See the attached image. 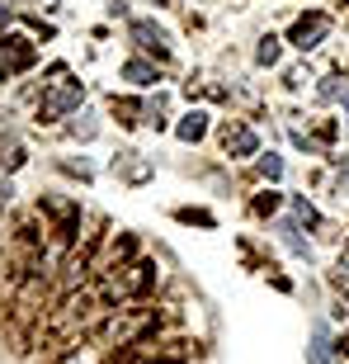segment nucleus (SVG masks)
<instances>
[{
    "mask_svg": "<svg viewBox=\"0 0 349 364\" xmlns=\"http://www.w3.org/2000/svg\"><path fill=\"white\" fill-rule=\"evenodd\" d=\"M33 62V43L28 38H0V81L14 76V71H24Z\"/></svg>",
    "mask_w": 349,
    "mask_h": 364,
    "instance_id": "obj_1",
    "label": "nucleus"
},
{
    "mask_svg": "<svg viewBox=\"0 0 349 364\" xmlns=\"http://www.w3.org/2000/svg\"><path fill=\"white\" fill-rule=\"evenodd\" d=\"M81 81H67V85H57L52 95H43V119H62V114H71V109L81 105Z\"/></svg>",
    "mask_w": 349,
    "mask_h": 364,
    "instance_id": "obj_2",
    "label": "nucleus"
},
{
    "mask_svg": "<svg viewBox=\"0 0 349 364\" xmlns=\"http://www.w3.org/2000/svg\"><path fill=\"white\" fill-rule=\"evenodd\" d=\"M326 33H331V19H326V14H302V19L293 24V48L307 53V48H316Z\"/></svg>",
    "mask_w": 349,
    "mask_h": 364,
    "instance_id": "obj_3",
    "label": "nucleus"
},
{
    "mask_svg": "<svg viewBox=\"0 0 349 364\" xmlns=\"http://www.w3.org/2000/svg\"><path fill=\"white\" fill-rule=\"evenodd\" d=\"M222 147H227V156H250L255 151V133L241 128V123H231L227 133H222Z\"/></svg>",
    "mask_w": 349,
    "mask_h": 364,
    "instance_id": "obj_4",
    "label": "nucleus"
},
{
    "mask_svg": "<svg viewBox=\"0 0 349 364\" xmlns=\"http://www.w3.org/2000/svg\"><path fill=\"white\" fill-rule=\"evenodd\" d=\"M133 38L142 43V48H151L156 57H170V48H165V33H161L156 24H147V19H137V24H133Z\"/></svg>",
    "mask_w": 349,
    "mask_h": 364,
    "instance_id": "obj_5",
    "label": "nucleus"
},
{
    "mask_svg": "<svg viewBox=\"0 0 349 364\" xmlns=\"http://www.w3.org/2000/svg\"><path fill=\"white\" fill-rule=\"evenodd\" d=\"M311 364H331V331H326V322L311 326V346H307Z\"/></svg>",
    "mask_w": 349,
    "mask_h": 364,
    "instance_id": "obj_6",
    "label": "nucleus"
},
{
    "mask_svg": "<svg viewBox=\"0 0 349 364\" xmlns=\"http://www.w3.org/2000/svg\"><path fill=\"white\" fill-rule=\"evenodd\" d=\"M279 232H283V242H288V251H293V256L311 260V242L302 237V228H297V223H279Z\"/></svg>",
    "mask_w": 349,
    "mask_h": 364,
    "instance_id": "obj_7",
    "label": "nucleus"
},
{
    "mask_svg": "<svg viewBox=\"0 0 349 364\" xmlns=\"http://www.w3.org/2000/svg\"><path fill=\"white\" fill-rule=\"evenodd\" d=\"M203 133H208V114H189V119L179 123V137H184V142H199Z\"/></svg>",
    "mask_w": 349,
    "mask_h": 364,
    "instance_id": "obj_8",
    "label": "nucleus"
},
{
    "mask_svg": "<svg viewBox=\"0 0 349 364\" xmlns=\"http://www.w3.org/2000/svg\"><path fill=\"white\" fill-rule=\"evenodd\" d=\"M123 76H128V81H137V85H147V81H156V67H147V62H128V67H123Z\"/></svg>",
    "mask_w": 349,
    "mask_h": 364,
    "instance_id": "obj_9",
    "label": "nucleus"
},
{
    "mask_svg": "<svg viewBox=\"0 0 349 364\" xmlns=\"http://www.w3.org/2000/svg\"><path fill=\"white\" fill-rule=\"evenodd\" d=\"M260 62H265V67H274V62H279V38H265V43H260Z\"/></svg>",
    "mask_w": 349,
    "mask_h": 364,
    "instance_id": "obj_10",
    "label": "nucleus"
},
{
    "mask_svg": "<svg viewBox=\"0 0 349 364\" xmlns=\"http://www.w3.org/2000/svg\"><path fill=\"white\" fill-rule=\"evenodd\" d=\"M260 171H265V180H279L283 176V161H279V156H260Z\"/></svg>",
    "mask_w": 349,
    "mask_h": 364,
    "instance_id": "obj_11",
    "label": "nucleus"
},
{
    "mask_svg": "<svg viewBox=\"0 0 349 364\" xmlns=\"http://www.w3.org/2000/svg\"><path fill=\"white\" fill-rule=\"evenodd\" d=\"M293 213H297V218H302V223H316V208H311V203H307V199H297V203H293Z\"/></svg>",
    "mask_w": 349,
    "mask_h": 364,
    "instance_id": "obj_12",
    "label": "nucleus"
},
{
    "mask_svg": "<svg viewBox=\"0 0 349 364\" xmlns=\"http://www.w3.org/2000/svg\"><path fill=\"white\" fill-rule=\"evenodd\" d=\"M113 109L123 114V123H137V119H133V114H137V105H128V100H123V105H113Z\"/></svg>",
    "mask_w": 349,
    "mask_h": 364,
    "instance_id": "obj_13",
    "label": "nucleus"
},
{
    "mask_svg": "<svg viewBox=\"0 0 349 364\" xmlns=\"http://www.w3.org/2000/svg\"><path fill=\"white\" fill-rule=\"evenodd\" d=\"M5 19H10V5H0V24H5Z\"/></svg>",
    "mask_w": 349,
    "mask_h": 364,
    "instance_id": "obj_14",
    "label": "nucleus"
},
{
    "mask_svg": "<svg viewBox=\"0 0 349 364\" xmlns=\"http://www.w3.org/2000/svg\"><path fill=\"white\" fill-rule=\"evenodd\" d=\"M345 123H349V90H345Z\"/></svg>",
    "mask_w": 349,
    "mask_h": 364,
    "instance_id": "obj_15",
    "label": "nucleus"
}]
</instances>
